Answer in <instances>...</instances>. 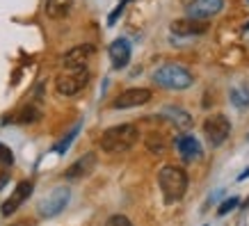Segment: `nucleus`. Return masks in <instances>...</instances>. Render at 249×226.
Masks as SVG:
<instances>
[{
	"label": "nucleus",
	"mask_w": 249,
	"mask_h": 226,
	"mask_svg": "<svg viewBox=\"0 0 249 226\" xmlns=\"http://www.w3.org/2000/svg\"><path fill=\"white\" fill-rule=\"evenodd\" d=\"M188 172L183 167L176 165H165L158 172V185L160 192H162V199L165 204H176L181 201L185 192H188Z\"/></svg>",
	"instance_id": "f257e3e1"
},
{
	"label": "nucleus",
	"mask_w": 249,
	"mask_h": 226,
	"mask_svg": "<svg viewBox=\"0 0 249 226\" xmlns=\"http://www.w3.org/2000/svg\"><path fill=\"white\" fill-rule=\"evenodd\" d=\"M140 139V130L135 123H119L107 128L101 137V149L106 153H126L137 144Z\"/></svg>",
	"instance_id": "f03ea898"
},
{
	"label": "nucleus",
	"mask_w": 249,
	"mask_h": 226,
	"mask_svg": "<svg viewBox=\"0 0 249 226\" xmlns=\"http://www.w3.org/2000/svg\"><path fill=\"white\" fill-rule=\"evenodd\" d=\"M153 83L162 87V89H174V91H181L192 87L195 83V75L192 71L183 67V64H176V62H167L162 67H158L153 71Z\"/></svg>",
	"instance_id": "7ed1b4c3"
},
{
	"label": "nucleus",
	"mask_w": 249,
	"mask_h": 226,
	"mask_svg": "<svg viewBox=\"0 0 249 226\" xmlns=\"http://www.w3.org/2000/svg\"><path fill=\"white\" fill-rule=\"evenodd\" d=\"M89 83V71L85 67H71L67 69L62 75H57L55 87L62 96H76L78 91H83Z\"/></svg>",
	"instance_id": "20e7f679"
},
{
	"label": "nucleus",
	"mask_w": 249,
	"mask_h": 226,
	"mask_svg": "<svg viewBox=\"0 0 249 226\" xmlns=\"http://www.w3.org/2000/svg\"><path fill=\"white\" fill-rule=\"evenodd\" d=\"M69 199H71V190L69 188H53L39 201V208H37L39 217L51 219V217H55V215H60V212L67 208Z\"/></svg>",
	"instance_id": "39448f33"
},
{
	"label": "nucleus",
	"mask_w": 249,
	"mask_h": 226,
	"mask_svg": "<svg viewBox=\"0 0 249 226\" xmlns=\"http://www.w3.org/2000/svg\"><path fill=\"white\" fill-rule=\"evenodd\" d=\"M204 135L211 146H222L231 135V121L227 114H211L204 121Z\"/></svg>",
	"instance_id": "423d86ee"
},
{
	"label": "nucleus",
	"mask_w": 249,
	"mask_h": 226,
	"mask_svg": "<svg viewBox=\"0 0 249 226\" xmlns=\"http://www.w3.org/2000/svg\"><path fill=\"white\" fill-rule=\"evenodd\" d=\"M151 89L146 87H133V89H126L121 91L119 96L112 101V107L114 110H130V107H140V105H146L151 101Z\"/></svg>",
	"instance_id": "0eeeda50"
},
{
	"label": "nucleus",
	"mask_w": 249,
	"mask_h": 226,
	"mask_svg": "<svg viewBox=\"0 0 249 226\" xmlns=\"http://www.w3.org/2000/svg\"><path fill=\"white\" fill-rule=\"evenodd\" d=\"M222 9H224V0H188L185 2V14L190 18H201V21L217 16Z\"/></svg>",
	"instance_id": "6e6552de"
},
{
	"label": "nucleus",
	"mask_w": 249,
	"mask_h": 226,
	"mask_svg": "<svg viewBox=\"0 0 249 226\" xmlns=\"http://www.w3.org/2000/svg\"><path fill=\"white\" fill-rule=\"evenodd\" d=\"M32 188H35V185H32V181H21V183H18V185H16V190L9 194V199L2 204L0 215H2V217H12V215H14V212L18 210L25 201H28V196L32 194Z\"/></svg>",
	"instance_id": "1a4fd4ad"
},
{
	"label": "nucleus",
	"mask_w": 249,
	"mask_h": 226,
	"mask_svg": "<svg viewBox=\"0 0 249 226\" xmlns=\"http://www.w3.org/2000/svg\"><path fill=\"white\" fill-rule=\"evenodd\" d=\"M96 53V48L91 44H80V46H73L71 51L62 55V67L64 69H71V67H87L89 57Z\"/></svg>",
	"instance_id": "9d476101"
},
{
	"label": "nucleus",
	"mask_w": 249,
	"mask_h": 226,
	"mask_svg": "<svg viewBox=\"0 0 249 226\" xmlns=\"http://www.w3.org/2000/svg\"><path fill=\"white\" fill-rule=\"evenodd\" d=\"M208 30V23L201 21V18H178V21L172 23V35L176 37H196V35H204Z\"/></svg>",
	"instance_id": "9b49d317"
},
{
	"label": "nucleus",
	"mask_w": 249,
	"mask_h": 226,
	"mask_svg": "<svg viewBox=\"0 0 249 226\" xmlns=\"http://www.w3.org/2000/svg\"><path fill=\"white\" fill-rule=\"evenodd\" d=\"M94 167H96V153H85L83 158H78L76 162L64 172V178H69V181L85 178V176H89V174L94 172Z\"/></svg>",
	"instance_id": "f8f14e48"
},
{
	"label": "nucleus",
	"mask_w": 249,
	"mask_h": 226,
	"mask_svg": "<svg viewBox=\"0 0 249 226\" xmlns=\"http://www.w3.org/2000/svg\"><path fill=\"white\" fill-rule=\"evenodd\" d=\"M176 149H178V153H181V158L185 162H195V160L204 156V149H201V144L195 135H181L176 139Z\"/></svg>",
	"instance_id": "ddd939ff"
},
{
	"label": "nucleus",
	"mask_w": 249,
	"mask_h": 226,
	"mask_svg": "<svg viewBox=\"0 0 249 226\" xmlns=\"http://www.w3.org/2000/svg\"><path fill=\"white\" fill-rule=\"evenodd\" d=\"M107 53H110V60H112V67L114 69H124L126 64L130 62V44L128 39H114L110 48H107Z\"/></svg>",
	"instance_id": "4468645a"
},
{
	"label": "nucleus",
	"mask_w": 249,
	"mask_h": 226,
	"mask_svg": "<svg viewBox=\"0 0 249 226\" xmlns=\"http://www.w3.org/2000/svg\"><path fill=\"white\" fill-rule=\"evenodd\" d=\"M73 7V0H46V16L53 18V21H60L64 16H69Z\"/></svg>",
	"instance_id": "2eb2a0df"
},
{
	"label": "nucleus",
	"mask_w": 249,
	"mask_h": 226,
	"mask_svg": "<svg viewBox=\"0 0 249 226\" xmlns=\"http://www.w3.org/2000/svg\"><path fill=\"white\" fill-rule=\"evenodd\" d=\"M162 117H165V119H169L174 123V126H176V128H190V126H192V117H190L188 112H185V110H181V107H162Z\"/></svg>",
	"instance_id": "dca6fc26"
},
{
	"label": "nucleus",
	"mask_w": 249,
	"mask_h": 226,
	"mask_svg": "<svg viewBox=\"0 0 249 226\" xmlns=\"http://www.w3.org/2000/svg\"><path fill=\"white\" fill-rule=\"evenodd\" d=\"M80 126H83V123H76V126H73V128H71L67 135H64V139H60V142L55 144V146H53L55 153H64V151L71 146V142L76 139V135H78V130H80Z\"/></svg>",
	"instance_id": "f3484780"
},
{
	"label": "nucleus",
	"mask_w": 249,
	"mask_h": 226,
	"mask_svg": "<svg viewBox=\"0 0 249 226\" xmlns=\"http://www.w3.org/2000/svg\"><path fill=\"white\" fill-rule=\"evenodd\" d=\"M231 103H233L235 107H247L249 105V91L247 87H233L231 89Z\"/></svg>",
	"instance_id": "a211bd4d"
},
{
	"label": "nucleus",
	"mask_w": 249,
	"mask_h": 226,
	"mask_svg": "<svg viewBox=\"0 0 249 226\" xmlns=\"http://www.w3.org/2000/svg\"><path fill=\"white\" fill-rule=\"evenodd\" d=\"M12 165H14V156H12V151H9L5 144H0V169H9Z\"/></svg>",
	"instance_id": "6ab92c4d"
},
{
	"label": "nucleus",
	"mask_w": 249,
	"mask_h": 226,
	"mask_svg": "<svg viewBox=\"0 0 249 226\" xmlns=\"http://www.w3.org/2000/svg\"><path fill=\"white\" fill-rule=\"evenodd\" d=\"M235 206H240V199H238V196H231V199H227V201H222V206L217 208V215L219 217H224L227 212L235 210Z\"/></svg>",
	"instance_id": "aec40b11"
},
{
	"label": "nucleus",
	"mask_w": 249,
	"mask_h": 226,
	"mask_svg": "<svg viewBox=\"0 0 249 226\" xmlns=\"http://www.w3.org/2000/svg\"><path fill=\"white\" fill-rule=\"evenodd\" d=\"M146 146H149V151H153L156 156H160V153H162V149H165V144H162L160 135H156V133H153V135L146 139Z\"/></svg>",
	"instance_id": "412c9836"
},
{
	"label": "nucleus",
	"mask_w": 249,
	"mask_h": 226,
	"mask_svg": "<svg viewBox=\"0 0 249 226\" xmlns=\"http://www.w3.org/2000/svg\"><path fill=\"white\" fill-rule=\"evenodd\" d=\"M39 119V110H35V107H25L21 112V117H18V121L21 123H32V121Z\"/></svg>",
	"instance_id": "4be33fe9"
},
{
	"label": "nucleus",
	"mask_w": 249,
	"mask_h": 226,
	"mask_svg": "<svg viewBox=\"0 0 249 226\" xmlns=\"http://www.w3.org/2000/svg\"><path fill=\"white\" fill-rule=\"evenodd\" d=\"M126 2H128V0H121L119 5H117V9H114L112 14L107 16V25H114V21L119 18V16H121V12H124V7H126Z\"/></svg>",
	"instance_id": "5701e85b"
},
{
	"label": "nucleus",
	"mask_w": 249,
	"mask_h": 226,
	"mask_svg": "<svg viewBox=\"0 0 249 226\" xmlns=\"http://www.w3.org/2000/svg\"><path fill=\"white\" fill-rule=\"evenodd\" d=\"M107 224L114 226V224H124V226H130V219L124 217V215H112V217L107 219Z\"/></svg>",
	"instance_id": "b1692460"
},
{
	"label": "nucleus",
	"mask_w": 249,
	"mask_h": 226,
	"mask_svg": "<svg viewBox=\"0 0 249 226\" xmlns=\"http://www.w3.org/2000/svg\"><path fill=\"white\" fill-rule=\"evenodd\" d=\"M9 183V169H0V190Z\"/></svg>",
	"instance_id": "393cba45"
},
{
	"label": "nucleus",
	"mask_w": 249,
	"mask_h": 226,
	"mask_svg": "<svg viewBox=\"0 0 249 226\" xmlns=\"http://www.w3.org/2000/svg\"><path fill=\"white\" fill-rule=\"evenodd\" d=\"M247 176H249V167H247V169H245V174H240V176H238V181H245Z\"/></svg>",
	"instance_id": "a878e982"
},
{
	"label": "nucleus",
	"mask_w": 249,
	"mask_h": 226,
	"mask_svg": "<svg viewBox=\"0 0 249 226\" xmlns=\"http://www.w3.org/2000/svg\"><path fill=\"white\" fill-rule=\"evenodd\" d=\"M247 142H249V135H247Z\"/></svg>",
	"instance_id": "bb28decb"
}]
</instances>
